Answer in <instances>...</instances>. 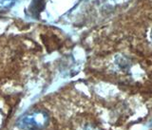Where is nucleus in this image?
Here are the masks:
<instances>
[{"mask_svg": "<svg viewBox=\"0 0 152 130\" xmlns=\"http://www.w3.org/2000/svg\"><path fill=\"white\" fill-rule=\"evenodd\" d=\"M151 38H152V31H151Z\"/></svg>", "mask_w": 152, "mask_h": 130, "instance_id": "obj_1", "label": "nucleus"}]
</instances>
